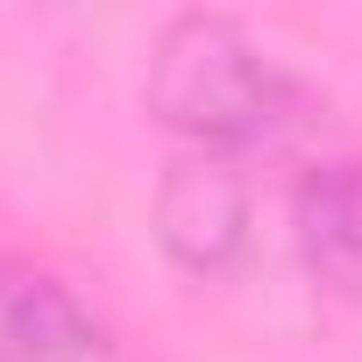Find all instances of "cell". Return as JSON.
<instances>
[{
    "mask_svg": "<svg viewBox=\"0 0 362 362\" xmlns=\"http://www.w3.org/2000/svg\"><path fill=\"white\" fill-rule=\"evenodd\" d=\"M291 249L320 291L362 305V156H334V163L298 177Z\"/></svg>",
    "mask_w": 362,
    "mask_h": 362,
    "instance_id": "277c9868",
    "label": "cell"
},
{
    "mask_svg": "<svg viewBox=\"0 0 362 362\" xmlns=\"http://www.w3.org/2000/svg\"><path fill=\"white\" fill-rule=\"evenodd\" d=\"M142 107L192 149L242 156L313 114V86L235 15H170L142 64Z\"/></svg>",
    "mask_w": 362,
    "mask_h": 362,
    "instance_id": "6da1fadb",
    "label": "cell"
},
{
    "mask_svg": "<svg viewBox=\"0 0 362 362\" xmlns=\"http://www.w3.org/2000/svg\"><path fill=\"white\" fill-rule=\"evenodd\" d=\"M149 228H156V249L185 277H199V284L235 277L256 242V192H249L242 163L214 156V149H185L177 163H163Z\"/></svg>",
    "mask_w": 362,
    "mask_h": 362,
    "instance_id": "7a4b0ae2",
    "label": "cell"
},
{
    "mask_svg": "<svg viewBox=\"0 0 362 362\" xmlns=\"http://www.w3.org/2000/svg\"><path fill=\"white\" fill-rule=\"evenodd\" d=\"M0 362H128V355L71 284L0 256Z\"/></svg>",
    "mask_w": 362,
    "mask_h": 362,
    "instance_id": "3957f363",
    "label": "cell"
}]
</instances>
